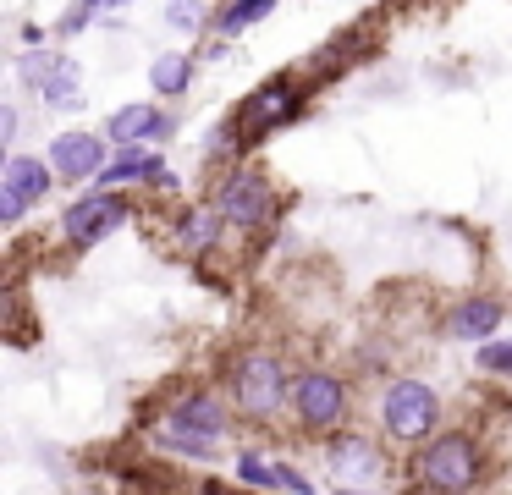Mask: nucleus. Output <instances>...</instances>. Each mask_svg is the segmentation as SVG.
Instances as JSON below:
<instances>
[{
	"mask_svg": "<svg viewBox=\"0 0 512 495\" xmlns=\"http://www.w3.org/2000/svg\"><path fill=\"white\" fill-rule=\"evenodd\" d=\"M303 110H309V83H298L292 72H281V77H265L259 88H248V94L232 105L226 127L237 132V143H243V154H248L265 138H276L281 127H292Z\"/></svg>",
	"mask_w": 512,
	"mask_h": 495,
	"instance_id": "3",
	"label": "nucleus"
},
{
	"mask_svg": "<svg viewBox=\"0 0 512 495\" xmlns=\"http://www.w3.org/2000/svg\"><path fill=\"white\" fill-rule=\"evenodd\" d=\"M281 468V490H292V495H314V484H309V473H298L292 462H276Z\"/></svg>",
	"mask_w": 512,
	"mask_h": 495,
	"instance_id": "24",
	"label": "nucleus"
},
{
	"mask_svg": "<svg viewBox=\"0 0 512 495\" xmlns=\"http://www.w3.org/2000/svg\"><path fill=\"white\" fill-rule=\"evenodd\" d=\"M221 231H226V220H221V209H215V204L182 209V215H177V253H188V259H204V253L221 248Z\"/></svg>",
	"mask_w": 512,
	"mask_h": 495,
	"instance_id": "17",
	"label": "nucleus"
},
{
	"mask_svg": "<svg viewBox=\"0 0 512 495\" xmlns=\"http://www.w3.org/2000/svg\"><path fill=\"white\" fill-rule=\"evenodd\" d=\"M111 154H116V143L105 138V127L100 132L78 127V132H56V138H50V165H56V176L72 182V187L100 182L105 165H111Z\"/></svg>",
	"mask_w": 512,
	"mask_h": 495,
	"instance_id": "11",
	"label": "nucleus"
},
{
	"mask_svg": "<svg viewBox=\"0 0 512 495\" xmlns=\"http://www.w3.org/2000/svg\"><path fill=\"white\" fill-rule=\"evenodd\" d=\"M188 495H237L232 484H210V479H199V484H188Z\"/></svg>",
	"mask_w": 512,
	"mask_h": 495,
	"instance_id": "26",
	"label": "nucleus"
},
{
	"mask_svg": "<svg viewBox=\"0 0 512 495\" xmlns=\"http://www.w3.org/2000/svg\"><path fill=\"white\" fill-rule=\"evenodd\" d=\"M270 11H276V0H221V11H215V22H210V39H237V33H248L254 22H265Z\"/></svg>",
	"mask_w": 512,
	"mask_h": 495,
	"instance_id": "19",
	"label": "nucleus"
},
{
	"mask_svg": "<svg viewBox=\"0 0 512 495\" xmlns=\"http://www.w3.org/2000/svg\"><path fill=\"white\" fill-rule=\"evenodd\" d=\"M17 83L50 110H78L83 105V66L56 44H34L17 55Z\"/></svg>",
	"mask_w": 512,
	"mask_h": 495,
	"instance_id": "7",
	"label": "nucleus"
},
{
	"mask_svg": "<svg viewBox=\"0 0 512 495\" xmlns=\"http://www.w3.org/2000/svg\"><path fill=\"white\" fill-rule=\"evenodd\" d=\"M435 429H441V396L413 374H397L380 391V435L397 446H424Z\"/></svg>",
	"mask_w": 512,
	"mask_h": 495,
	"instance_id": "5",
	"label": "nucleus"
},
{
	"mask_svg": "<svg viewBox=\"0 0 512 495\" xmlns=\"http://www.w3.org/2000/svg\"><path fill=\"white\" fill-rule=\"evenodd\" d=\"M210 204L221 209V220L232 231H259V226H270V220H276L281 193H276V182H270L259 165L243 160V165H232V171H221Z\"/></svg>",
	"mask_w": 512,
	"mask_h": 495,
	"instance_id": "6",
	"label": "nucleus"
},
{
	"mask_svg": "<svg viewBox=\"0 0 512 495\" xmlns=\"http://www.w3.org/2000/svg\"><path fill=\"white\" fill-rule=\"evenodd\" d=\"M474 363H479V374H512V336L507 341H479V352H474Z\"/></svg>",
	"mask_w": 512,
	"mask_h": 495,
	"instance_id": "23",
	"label": "nucleus"
},
{
	"mask_svg": "<svg viewBox=\"0 0 512 495\" xmlns=\"http://www.w3.org/2000/svg\"><path fill=\"white\" fill-rule=\"evenodd\" d=\"M160 171H166L160 149H149V143H127V149L111 154V165H105V176L94 187H144V182H155Z\"/></svg>",
	"mask_w": 512,
	"mask_h": 495,
	"instance_id": "16",
	"label": "nucleus"
},
{
	"mask_svg": "<svg viewBox=\"0 0 512 495\" xmlns=\"http://www.w3.org/2000/svg\"><path fill=\"white\" fill-rule=\"evenodd\" d=\"M501 314H507V308H501L496 297H463V303L446 308L441 330L452 341H490V336H496V325H501Z\"/></svg>",
	"mask_w": 512,
	"mask_h": 495,
	"instance_id": "15",
	"label": "nucleus"
},
{
	"mask_svg": "<svg viewBox=\"0 0 512 495\" xmlns=\"http://www.w3.org/2000/svg\"><path fill=\"white\" fill-rule=\"evenodd\" d=\"M0 138L6 143L17 138V105H0Z\"/></svg>",
	"mask_w": 512,
	"mask_h": 495,
	"instance_id": "25",
	"label": "nucleus"
},
{
	"mask_svg": "<svg viewBox=\"0 0 512 495\" xmlns=\"http://www.w3.org/2000/svg\"><path fill=\"white\" fill-rule=\"evenodd\" d=\"M171 413H177V418H188V424H199V429H210V435H232V402H226V396L221 391H210V385H188V391H177V396H171Z\"/></svg>",
	"mask_w": 512,
	"mask_h": 495,
	"instance_id": "14",
	"label": "nucleus"
},
{
	"mask_svg": "<svg viewBox=\"0 0 512 495\" xmlns=\"http://www.w3.org/2000/svg\"><path fill=\"white\" fill-rule=\"evenodd\" d=\"M149 440H155L160 451H171V457H188V462H215V457H221V446H226L221 435H210V429L177 418L171 407H160V418L149 424Z\"/></svg>",
	"mask_w": 512,
	"mask_h": 495,
	"instance_id": "13",
	"label": "nucleus"
},
{
	"mask_svg": "<svg viewBox=\"0 0 512 495\" xmlns=\"http://www.w3.org/2000/svg\"><path fill=\"white\" fill-rule=\"evenodd\" d=\"M127 220H133V198H127L122 187H89V193H83L78 204H67V215H61V242L89 253L94 242L122 231Z\"/></svg>",
	"mask_w": 512,
	"mask_h": 495,
	"instance_id": "8",
	"label": "nucleus"
},
{
	"mask_svg": "<svg viewBox=\"0 0 512 495\" xmlns=\"http://www.w3.org/2000/svg\"><path fill=\"white\" fill-rule=\"evenodd\" d=\"M237 479L254 484V490H281V468L265 462L259 451H243V457H237Z\"/></svg>",
	"mask_w": 512,
	"mask_h": 495,
	"instance_id": "22",
	"label": "nucleus"
},
{
	"mask_svg": "<svg viewBox=\"0 0 512 495\" xmlns=\"http://www.w3.org/2000/svg\"><path fill=\"white\" fill-rule=\"evenodd\" d=\"M171 132H177V116H171L160 99H133V105H122V110H111L105 116V138L116 143V149H127V143H166Z\"/></svg>",
	"mask_w": 512,
	"mask_h": 495,
	"instance_id": "12",
	"label": "nucleus"
},
{
	"mask_svg": "<svg viewBox=\"0 0 512 495\" xmlns=\"http://www.w3.org/2000/svg\"><path fill=\"white\" fill-rule=\"evenodd\" d=\"M292 424L303 429V435H336V429L347 424V413H353V385L342 380L336 369H298L292 374Z\"/></svg>",
	"mask_w": 512,
	"mask_h": 495,
	"instance_id": "4",
	"label": "nucleus"
},
{
	"mask_svg": "<svg viewBox=\"0 0 512 495\" xmlns=\"http://www.w3.org/2000/svg\"><path fill=\"white\" fill-rule=\"evenodd\" d=\"M325 473L347 490H369L386 479V446L358 429H336V435H325Z\"/></svg>",
	"mask_w": 512,
	"mask_h": 495,
	"instance_id": "10",
	"label": "nucleus"
},
{
	"mask_svg": "<svg viewBox=\"0 0 512 495\" xmlns=\"http://www.w3.org/2000/svg\"><path fill=\"white\" fill-rule=\"evenodd\" d=\"M226 402L243 424H270L281 407H292V374L281 352L270 347H243L226 363Z\"/></svg>",
	"mask_w": 512,
	"mask_h": 495,
	"instance_id": "2",
	"label": "nucleus"
},
{
	"mask_svg": "<svg viewBox=\"0 0 512 495\" xmlns=\"http://www.w3.org/2000/svg\"><path fill=\"white\" fill-rule=\"evenodd\" d=\"M149 88H155V99H182L193 88V55L188 50H166L149 61Z\"/></svg>",
	"mask_w": 512,
	"mask_h": 495,
	"instance_id": "18",
	"label": "nucleus"
},
{
	"mask_svg": "<svg viewBox=\"0 0 512 495\" xmlns=\"http://www.w3.org/2000/svg\"><path fill=\"white\" fill-rule=\"evenodd\" d=\"M127 0H78V6L61 17V33H83V28H94V22H105V17H116Z\"/></svg>",
	"mask_w": 512,
	"mask_h": 495,
	"instance_id": "21",
	"label": "nucleus"
},
{
	"mask_svg": "<svg viewBox=\"0 0 512 495\" xmlns=\"http://www.w3.org/2000/svg\"><path fill=\"white\" fill-rule=\"evenodd\" d=\"M166 22L177 33H210L215 11L204 6V0H166Z\"/></svg>",
	"mask_w": 512,
	"mask_h": 495,
	"instance_id": "20",
	"label": "nucleus"
},
{
	"mask_svg": "<svg viewBox=\"0 0 512 495\" xmlns=\"http://www.w3.org/2000/svg\"><path fill=\"white\" fill-rule=\"evenodd\" d=\"M408 479L419 495H474L485 484V446L468 429H435L424 446H413Z\"/></svg>",
	"mask_w": 512,
	"mask_h": 495,
	"instance_id": "1",
	"label": "nucleus"
},
{
	"mask_svg": "<svg viewBox=\"0 0 512 495\" xmlns=\"http://www.w3.org/2000/svg\"><path fill=\"white\" fill-rule=\"evenodd\" d=\"M50 182H61L50 154H6L0 165V226H23L34 204H45Z\"/></svg>",
	"mask_w": 512,
	"mask_h": 495,
	"instance_id": "9",
	"label": "nucleus"
}]
</instances>
